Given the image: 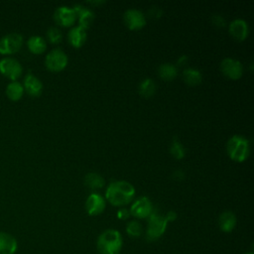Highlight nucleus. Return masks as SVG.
Segmentation results:
<instances>
[{
    "instance_id": "obj_34",
    "label": "nucleus",
    "mask_w": 254,
    "mask_h": 254,
    "mask_svg": "<svg viewBox=\"0 0 254 254\" xmlns=\"http://www.w3.org/2000/svg\"><path fill=\"white\" fill-rule=\"evenodd\" d=\"M244 254H253L252 252H246V253H244Z\"/></svg>"
},
{
    "instance_id": "obj_7",
    "label": "nucleus",
    "mask_w": 254,
    "mask_h": 254,
    "mask_svg": "<svg viewBox=\"0 0 254 254\" xmlns=\"http://www.w3.org/2000/svg\"><path fill=\"white\" fill-rule=\"evenodd\" d=\"M220 70L228 78L238 79L243 73V65L236 59L225 58L220 63Z\"/></svg>"
},
{
    "instance_id": "obj_14",
    "label": "nucleus",
    "mask_w": 254,
    "mask_h": 254,
    "mask_svg": "<svg viewBox=\"0 0 254 254\" xmlns=\"http://www.w3.org/2000/svg\"><path fill=\"white\" fill-rule=\"evenodd\" d=\"M72 9L75 12L76 17H78V26L83 28L84 30L88 28L94 19V13L92 12V10L79 4L74 5Z\"/></svg>"
},
{
    "instance_id": "obj_15",
    "label": "nucleus",
    "mask_w": 254,
    "mask_h": 254,
    "mask_svg": "<svg viewBox=\"0 0 254 254\" xmlns=\"http://www.w3.org/2000/svg\"><path fill=\"white\" fill-rule=\"evenodd\" d=\"M18 249L16 238L7 232H0V254H15Z\"/></svg>"
},
{
    "instance_id": "obj_33",
    "label": "nucleus",
    "mask_w": 254,
    "mask_h": 254,
    "mask_svg": "<svg viewBox=\"0 0 254 254\" xmlns=\"http://www.w3.org/2000/svg\"><path fill=\"white\" fill-rule=\"evenodd\" d=\"M187 61H188V57L187 56H182L178 60V65H185L187 64Z\"/></svg>"
},
{
    "instance_id": "obj_32",
    "label": "nucleus",
    "mask_w": 254,
    "mask_h": 254,
    "mask_svg": "<svg viewBox=\"0 0 254 254\" xmlns=\"http://www.w3.org/2000/svg\"><path fill=\"white\" fill-rule=\"evenodd\" d=\"M150 13L155 17H160L162 15V10L160 8H151Z\"/></svg>"
},
{
    "instance_id": "obj_12",
    "label": "nucleus",
    "mask_w": 254,
    "mask_h": 254,
    "mask_svg": "<svg viewBox=\"0 0 254 254\" xmlns=\"http://www.w3.org/2000/svg\"><path fill=\"white\" fill-rule=\"evenodd\" d=\"M54 19L58 24L67 27L74 23L76 15L72 8L68 6H60L54 13Z\"/></svg>"
},
{
    "instance_id": "obj_24",
    "label": "nucleus",
    "mask_w": 254,
    "mask_h": 254,
    "mask_svg": "<svg viewBox=\"0 0 254 254\" xmlns=\"http://www.w3.org/2000/svg\"><path fill=\"white\" fill-rule=\"evenodd\" d=\"M85 185L91 189H100L104 186V179L97 173H88L84 177Z\"/></svg>"
},
{
    "instance_id": "obj_22",
    "label": "nucleus",
    "mask_w": 254,
    "mask_h": 254,
    "mask_svg": "<svg viewBox=\"0 0 254 254\" xmlns=\"http://www.w3.org/2000/svg\"><path fill=\"white\" fill-rule=\"evenodd\" d=\"M24 93V87L23 85L15 80V81H11L6 88V95L8 96L9 99L13 100V101H17L19 100Z\"/></svg>"
},
{
    "instance_id": "obj_27",
    "label": "nucleus",
    "mask_w": 254,
    "mask_h": 254,
    "mask_svg": "<svg viewBox=\"0 0 254 254\" xmlns=\"http://www.w3.org/2000/svg\"><path fill=\"white\" fill-rule=\"evenodd\" d=\"M47 36H48V39L50 40V42L53 44L60 43L63 38L62 32L56 27H51L47 32Z\"/></svg>"
},
{
    "instance_id": "obj_23",
    "label": "nucleus",
    "mask_w": 254,
    "mask_h": 254,
    "mask_svg": "<svg viewBox=\"0 0 254 254\" xmlns=\"http://www.w3.org/2000/svg\"><path fill=\"white\" fill-rule=\"evenodd\" d=\"M156 91V84L152 78H145L139 84V92L145 97L152 96Z\"/></svg>"
},
{
    "instance_id": "obj_4",
    "label": "nucleus",
    "mask_w": 254,
    "mask_h": 254,
    "mask_svg": "<svg viewBox=\"0 0 254 254\" xmlns=\"http://www.w3.org/2000/svg\"><path fill=\"white\" fill-rule=\"evenodd\" d=\"M168 221L165 216L158 214L156 211L153 212L148 217V224L146 228V239L148 241H155L159 239L166 231Z\"/></svg>"
},
{
    "instance_id": "obj_6",
    "label": "nucleus",
    "mask_w": 254,
    "mask_h": 254,
    "mask_svg": "<svg viewBox=\"0 0 254 254\" xmlns=\"http://www.w3.org/2000/svg\"><path fill=\"white\" fill-rule=\"evenodd\" d=\"M46 66L52 71H61L67 64V56L61 49H53L45 60Z\"/></svg>"
},
{
    "instance_id": "obj_30",
    "label": "nucleus",
    "mask_w": 254,
    "mask_h": 254,
    "mask_svg": "<svg viewBox=\"0 0 254 254\" xmlns=\"http://www.w3.org/2000/svg\"><path fill=\"white\" fill-rule=\"evenodd\" d=\"M173 177H174L175 180H179V181H180V180H183V179H184L185 174H184L183 171L177 170V171H175V172L173 173Z\"/></svg>"
},
{
    "instance_id": "obj_1",
    "label": "nucleus",
    "mask_w": 254,
    "mask_h": 254,
    "mask_svg": "<svg viewBox=\"0 0 254 254\" xmlns=\"http://www.w3.org/2000/svg\"><path fill=\"white\" fill-rule=\"evenodd\" d=\"M135 195V188L127 181H113L106 190V199L115 206H122L128 204Z\"/></svg>"
},
{
    "instance_id": "obj_13",
    "label": "nucleus",
    "mask_w": 254,
    "mask_h": 254,
    "mask_svg": "<svg viewBox=\"0 0 254 254\" xmlns=\"http://www.w3.org/2000/svg\"><path fill=\"white\" fill-rule=\"evenodd\" d=\"M229 33L237 41H243L247 38L249 33V27L245 20L237 18L230 22Z\"/></svg>"
},
{
    "instance_id": "obj_11",
    "label": "nucleus",
    "mask_w": 254,
    "mask_h": 254,
    "mask_svg": "<svg viewBox=\"0 0 254 254\" xmlns=\"http://www.w3.org/2000/svg\"><path fill=\"white\" fill-rule=\"evenodd\" d=\"M85 209L89 215H98L105 209L104 197L96 192L90 193L85 201Z\"/></svg>"
},
{
    "instance_id": "obj_31",
    "label": "nucleus",
    "mask_w": 254,
    "mask_h": 254,
    "mask_svg": "<svg viewBox=\"0 0 254 254\" xmlns=\"http://www.w3.org/2000/svg\"><path fill=\"white\" fill-rule=\"evenodd\" d=\"M165 217H166V219H167L168 222H169V221H174V220L177 218V213H176L175 211H173V210H170V211L167 213V215H166Z\"/></svg>"
},
{
    "instance_id": "obj_9",
    "label": "nucleus",
    "mask_w": 254,
    "mask_h": 254,
    "mask_svg": "<svg viewBox=\"0 0 254 254\" xmlns=\"http://www.w3.org/2000/svg\"><path fill=\"white\" fill-rule=\"evenodd\" d=\"M129 212L136 218H148L153 212V204L149 197L140 196L132 203Z\"/></svg>"
},
{
    "instance_id": "obj_29",
    "label": "nucleus",
    "mask_w": 254,
    "mask_h": 254,
    "mask_svg": "<svg viewBox=\"0 0 254 254\" xmlns=\"http://www.w3.org/2000/svg\"><path fill=\"white\" fill-rule=\"evenodd\" d=\"M129 215H130V212H129V210L127 208H120L117 211V217L119 219L125 220V219H127L129 217Z\"/></svg>"
},
{
    "instance_id": "obj_2",
    "label": "nucleus",
    "mask_w": 254,
    "mask_h": 254,
    "mask_svg": "<svg viewBox=\"0 0 254 254\" xmlns=\"http://www.w3.org/2000/svg\"><path fill=\"white\" fill-rule=\"evenodd\" d=\"M123 246L121 233L116 229H106L101 232L96 241L100 254H120Z\"/></svg>"
},
{
    "instance_id": "obj_18",
    "label": "nucleus",
    "mask_w": 254,
    "mask_h": 254,
    "mask_svg": "<svg viewBox=\"0 0 254 254\" xmlns=\"http://www.w3.org/2000/svg\"><path fill=\"white\" fill-rule=\"evenodd\" d=\"M67 39L70 45H72L75 48H79L84 44L86 40V32L83 28L75 26L68 31Z\"/></svg>"
},
{
    "instance_id": "obj_10",
    "label": "nucleus",
    "mask_w": 254,
    "mask_h": 254,
    "mask_svg": "<svg viewBox=\"0 0 254 254\" xmlns=\"http://www.w3.org/2000/svg\"><path fill=\"white\" fill-rule=\"evenodd\" d=\"M126 26L131 30H138L146 25V18L142 11L138 9H128L123 15Z\"/></svg>"
},
{
    "instance_id": "obj_19",
    "label": "nucleus",
    "mask_w": 254,
    "mask_h": 254,
    "mask_svg": "<svg viewBox=\"0 0 254 254\" xmlns=\"http://www.w3.org/2000/svg\"><path fill=\"white\" fill-rule=\"evenodd\" d=\"M183 78L189 85L195 86L201 82L202 74L194 67H188L183 71Z\"/></svg>"
},
{
    "instance_id": "obj_21",
    "label": "nucleus",
    "mask_w": 254,
    "mask_h": 254,
    "mask_svg": "<svg viewBox=\"0 0 254 254\" xmlns=\"http://www.w3.org/2000/svg\"><path fill=\"white\" fill-rule=\"evenodd\" d=\"M158 73L164 80H173L178 74V68L173 64L165 63L159 66Z\"/></svg>"
},
{
    "instance_id": "obj_8",
    "label": "nucleus",
    "mask_w": 254,
    "mask_h": 254,
    "mask_svg": "<svg viewBox=\"0 0 254 254\" xmlns=\"http://www.w3.org/2000/svg\"><path fill=\"white\" fill-rule=\"evenodd\" d=\"M22 70V65L16 59L7 57L0 61V72L12 81H15L21 75Z\"/></svg>"
},
{
    "instance_id": "obj_5",
    "label": "nucleus",
    "mask_w": 254,
    "mask_h": 254,
    "mask_svg": "<svg viewBox=\"0 0 254 254\" xmlns=\"http://www.w3.org/2000/svg\"><path fill=\"white\" fill-rule=\"evenodd\" d=\"M23 45V36L19 33H10L0 40V54L11 55L17 53Z\"/></svg>"
},
{
    "instance_id": "obj_25",
    "label": "nucleus",
    "mask_w": 254,
    "mask_h": 254,
    "mask_svg": "<svg viewBox=\"0 0 254 254\" xmlns=\"http://www.w3.org/2000/svg\"><path fill=\"white\" fill-rule=\"evenodd\" d=\"M170 152L172 154V156L174 158H176L177 160L183 159L186 155V151L184 146L182 145V143L179 141L178 138H174L172 143H171V147H170Z\"/></svg>"
},
{
    "instance_id": "obj_20",
    "label": "nucleus",
    "mask_w": 254,
    "mask_h": 254,
    "mask_svg": "<svg viewBox=\"0 0 254 254\" xmlns=\"http://www.w3.org/2000/svg\"><path fill=\"white\" fill-rule=\"evenodd\" d=\"M29 50L33 54H42L47 48V43L41 36H32L27 42Z\"/></svg>"
},
{
    "instance_id": "obj_26",
    "label": "nucleus",
    "mask_w": 254,
    "mask_h": 254,
    "mask_svg": "<svg viewBox=\"0 0 254 254\" xmlns=\"http://www.w3.org/2000/svg\"><path fill=\"white\" fill-rule=\"evenodd\" d=\"M142 225L137 220H131L126 225V232L130 237L137 238L142 234Z\"/></svg>"
},
{
    "instance_id": "obj_17",
    "label": "nucleus",
    "mask_w": 254,
    "mask_h": 254,
    "mask_svg": "<svg viewBox=\"0 0 254 254\" xmlns=\"http://www.w3.org/2000/svg\"><path fill=\"white\" fill-rule=\"evenodd\" d=\"M237 223V219L235 214L230 211V210H226L223 211L218 218V226L220 228L221 231L223 232H231Z\"/></svg>"
},
{
    "instance_id": "obj_28",
    "label": "nucleus",
    "mask_w": 254,
    "mask_h": 254,
    "mask_svg": "<svg viewBox=\"0 0 254 254\" xmlns=\"http://www.w3.org/2000/svg\"><path fill=\"white\" fill-rule=\"evenodd\" d=\"M212 23L215 26H218V27H224L225 24H226L224 18L220 15H213L212 16Z\"/></svg>"
},
{
    "instance_id": "obj_3",
    "label": "nucleus",
    "mask_w": 254,
    "mask_h": 254,
    "mask_svg": "<svg viewBox=\"0 0 254 254\" xmlns=\"http://www.w3.org/2000/svg\"><path fill=\"white\" fill-rule=\"evenodd\" d=\"M226 150L231 160L235 162H243L249 156L250 144L245 137L241 135H233L227 141Z\"/></svg>"
},
{
    "instance_id": "obj_16",
    "label": "nucleus",
    "mask_w": 254,
    "mask_h": 254,
    "mask_svg": "<svg viewBox=\"0 0 254 254\" xmlns=\"http://www.w3.org/2000/svg\"><path fill=\"white\" fill-rule=\"evenodd\" d=\"M23 87L31 96H39L43 91L42 81L32 72L27 73V75L25 76Z\"/></svg>"
}]
</instances>
